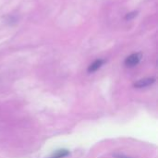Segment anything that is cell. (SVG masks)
I'll list each match as a JSON object with an SVG mask.
<instances>
[{"instance_id":"8992f818","label":"cell","mask_w":158,"mask_h":158,"mask_svg":"<svg viewBox=\"0 0 158 158\" xmlns=\"http://www.w3.org/2000/svg\"><path fill=\"white\" fill-rule=\"evenodd\" d=\"M114 158H131L128 156H125V155H122V154H115L114 156Z\"/></svg>"},{"instance_id":"5b68a950","label":"cell","mask_w":158,"mask_h":158,"mask_svg":"<svg viewBox=\"0 0 158 158\" xmlns=\"http://www.w3.org/2000/svg\"><path fill=\"white\" fill-rule=\"evenodd\" d=\"M137 15V12H132V13H130V14H128L127 16H126V19H133L135 16Z\"/></svg>"},{"instance_id":"277c9868","label":"cell","mask_w":158,"mask_h":158,"mask_svg":"<svg viewBox=\"0 0 158 158\" xmlns=\"http://www.w3.org/2000/svg\"><path fill=\"white\" fill-rule=\"evenodd\" d=\"M69 155V152L68 150L65 149H61V150H57L49 158H64L68 156Z\"/></svg>"},{"instance_id":"6da1fadb","label":"cell","mask_w":158,"mask_h":158,"mask_svg":"<svg viewBox=\"0 0 158 158\" xmlns=\"http://www.w3.org/2000/svg\"><path fill=\"white\" fill-rule=\"evenodd\" d=\"M141 58H142V56L141 54L139 53H136V54H132L131 56H129L126 60H125V65L129 68H132V67H135L136 65L139 64V62L141 61Z\"/></svg>"},{"instance_id":"3957f363","label":"cell","mask_w":158,"mask_h":158,"mask_svg":"<svg viewBox=\"0 0 158 158\" xmlns=\"http://www.w3.org/2000/svg\"><path fill=\"white\" fill-rule=\"evenodd\" d=\"M104 63H105V61L103 59H97V60H95L94 63H92L90 65V67L88 68V71L91 73V72H94V71L98 70L103 66Z\"/></svg>"},{"instance_id":"7a4b0ae2","label":"cell","mask_w":158,"mask_h":158,"mask_svg":"<svg viewBox=\"0 0 158 158\" xmlns=\"http://www.w3.org/2000/svg\"><path fill=\"white\" fill-rule=\"evenodd\" d=\"M155 81H156L155 78H145V79L136 81L134 83V87L135 88H145V87L152 85Z\"/></svg>"}]
</instances>
